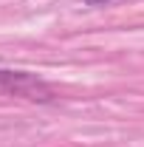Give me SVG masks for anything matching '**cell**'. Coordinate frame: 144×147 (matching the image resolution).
Instances as JSON below:
<instances>
[{
  "label": "cell",
  "mask_w": 144,
  "mask_h": 147,
  "mask_svg": "<svg viewBox=\"0 0 144 147\" xmlns=\"http://www.w3.org/2000/svg\"><path fill=\"white\" fill-rule=\"evenodd\" d=\"M0 88L11 96L28 99V102H54L57 93L48 82L26 71H0Z\"/></svg>",
  "instance_id": "cell-1"
},
{
  "label": "cell",
  "mask_w": 144,
  "mask_h": 147,
  "mask_svg": "<svg viewBox=\"0 0 144 147\" xmlns=\"http://www.w3.org/2000/svg\"><path fill=\"white\" fill-rule=\"evenodd\" d=\"M82 3L90 9H102V6H113V3H122V0H82Z\"/></svg>",
  "instance_id": "cell-2"
}]
</instances>
